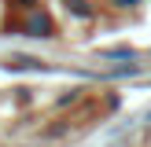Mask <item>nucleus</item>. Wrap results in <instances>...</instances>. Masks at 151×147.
<instances>
[{"label":"nucleus","mask_w":151,"mask_h":147,"mask_svg":"<svg viewBox=\"0 0 151 147\" xmlns=\"http://www.w3.org/2000/svg\"><path fill=\"white\" fill-rule=\"evenodd\" d=\"M129 4H133V0H129Z\"/></svg>","instance_id":"obj_1"}]
</instances>
